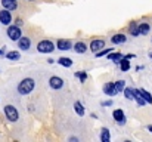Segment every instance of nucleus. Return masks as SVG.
<instances>
[{
	"label": "nucleus",
	"instance_id": "7ed1b4c3",
	"mask_svg": "<svg viewBox=\"0 0 152 142\" xmlns=\"http://www.w3.org/2000/svg\"><path fill=\"white\" fill-rule=\"evenodd\" d=\"M6 34H7V37H9L12 42H18V40L22 37V31H21L19 25H9Z\"/></svg>",
	"mask_w": 152,
	"mask_h": 142
},
{
	"label": "nucleus",
	"instance_id": "a211bd4d",
	"mask_svg": "<svg viewBox=\"0 0 152 142\" xmlns=\"http://www.w3.org/2000/svg\"><path fill=\"white\" fill-rule=\"evenodd\" d=\"M74 110H75V113H77L80 117H83V116L86 114V110H84V107H83V104H81L80 101H75V102H74Z\"/></svg>",
	"mask_w": 152,
	"mask_h": 142
},
{
	"label": "nucleus",
	"instance_id": "423d86ee",
	"mask_svg": "<svg viewBox=\"0 0 152 142\" xmlns=\"http://www.w3.org/2000/svg\"><path fill=\"white\" fill-rule=\"evenodd\" d=\"M112 118L115 120V123L117 124H126V114H124V111L123 110H114V113H112Z\"/></svg>",
	"mask_w": 152,
	"mask_h": 142
},
{
	"label": "nucleus",
	"instance_id": "473e14b6",
	"mask_svg": "<svg viewBox=\"0 0 152 142\" xmlns=\"http://www.w3.org/2000/svg\"><path fill=\"white\" fill-rule=\"evenodd\" d=\"M28 1H34V0H28Z\"/></svg>",
	"mask_w": 152,
	"mask_h": 142
},
{
	"label": "nucleus",
	"instance_id": "0eeeda50",
	"mask_svg": "<svg viewBox=\"0 0 152 142\" xmlns=\"http://www.w3.org/2000/svg\"><path fill=\"white\" fill-rule=\"evenodd\" d=\"M72 47H74L72 42L68 40V39H59L56 42V49H59V50H69Z\"/></svg>",
	"mask_w": 152,
	"mask_h": 142
},
{
	"label": "nucleus",
	"instance_id": "9b49d317",
	"mask_svg": "<svg viewBox=\"0 0 152 142\" xmlns=\"http://www.w3.org/2000/svg\"><path fill=\"white\" fill-rule=\"evenodd\" d=\"M18 47L21 50H28L31 47V39L27 37V36H22L19 40H18Z\"/></svg>",
	"mask_w": 152,
	"mask_h": 142
},
{
	"label": "nucleus",
	"instance_id": "412c9836",
	"mask_svg": "<svg viewBox=\"0 0 152 142\" xmlns=\"http://www.w3.org/2000/svg\"><path fill=\"white\" fill-rule=\"evenodd\" d=\"M139 30H140V36H146L149 33L151 27H149L148 22H142V24H139Z\"/></svg>",
	"mask_w": 152,
	"mask_h": 142
},
{
	"label": "nucleus",
	"instance_id": "5701e85b",
	"mask_svg": "<svg viewBox=\"0 0 152 142\" xmlns=\"http://www.w3.org/2000/svg\"><path fill=\"white\" fill-rule=\"evenodd\" d=\"M124 96H126V99L133 101L134 99V89L133 88H126L124 89Z\"/></svg>",
	"mask_w": 152,
	"mask_h": 142
},
{
	"label": "nucleus",
	"instance_id": "1a4fd4ad",
	"mask_svg": "<svg viewBox=\"0 0 152 142\" xmlns=\"http://www.w3.org/2000/svg\"><path fill=\"white\" fill-rule=\"evenodd\" d=\"M103 93L106 95V96H114V95H117V88H115V83H112V82H108V83H105L103 85Z\"/></svg>",
	"mask_w": 152,
	"mask_h": 142
},
{
	"label": "nucleus",
	"instance_id": "f257e3e1",
	"mask_svg": "<svg viewBox=\"0 0 152 142\" xmlns=\"http://www.w3.org/2000/svg\"><path fill=\"white\" fill-rule=\"evenodd\" d=\"M34 88H36L34 79H31V77L22 79V80L19 82V85H18V93L22 95V96H27V95H30L34 90Z\"/></svg>",
	"mask_w": 152,
	"mask_h": 142
},
{
	"label": "nucleus",
	"instance_id": "dca6fc26",
	"mask_svg": "<svg viewBox=\"0 0 152 142\" xmlns=\"http://www.w3.org/2000/svg\"><path fill=\"white\" fill-rule=\"evenodd\" d=\"M99 139H101L102 142H109V141H111V133H109V130H108L106 127H102V129H101Z\"/></svg>",
	"mask_w": 152,
	"mask_h": 142
},
{
	"label": "nucleus",
	"instance_id": "c756f323",
	"mask_svg": "<svg viewBox=\"0 0 152 142\" xmlns=\"http://www.w3.org/2000/svg\"><path fill=\"white\" fill-rule=\"evenodd\" d=\"M148 130H149V132L152 133V124H149V126H148Z\"/></svg>",
	"mask_w": 152,
	"mask_h": 142
},
{
	"label": "nucleus",
	"instance_id": "bb28decb",
	"mask_svg": "<svg viewBox=\"0 0 152 142\" xmlns=\"http://www.w3.org/2000/svg\"><path fill=\"white\" fill-rule=\"evenodd\" d=\"M75 77H77V79H80V82H81V83H86V80H87V73H86V71L75 73Z\"/></svg>",
	"mask_w": 152,
	"mask_h": 142
},
{
	"label": "nucleus",
	"instance_id": "ddd939ff",
	"mask_svg": "<svg viewBox=\"0 0 152 142\" xmlns=\"http://www.w3.org/2000/svg\"><path fill=\"white\" fill-rule=\"evenodd\" d=\"M1 1V6L4 9H9V10H15L18 7V3L16 0H0Z\"/></svg>",
	"mask_w": 152,
	"mask_h": 142
},
{
	"label": "nucleus",
	"instance_id": "f03ea898",
	"mask_svg": "<svg viewBox=\"0 0 152 142\" xmlns=\"http://www.w3.org/2000/svg\"><path fill=\"white\" fill-rule=\"evenodd\" d=\"M55 49H56V47L53 45V42H52V40H48V39L40 40V42L37 43V50H39L40 53H52Z\"/></svg>",
	"mask_w": 152,
	"mask_h": 142
},
{
	"label": "nucleus",
	"instance_id": "6ab92c4d",
	"mask_svg": "<svg viewBox=\"0 0 152 142\" xmlns=\"http://www.w3.org/2000/svg\"><path fill=\"white\" fill-rule=\"evenodd\" d=\"M58 64L68 68V67L72 65V59H69V58H66V56H62V58H58Z\"/></svg>",
	"mask_w": 152,
	"mask_h": 142
},
{
	"label": "nucleus",
	"instance_id": "9d476101",
	"mask_svg": "<svg viewBox=\"0 0 152 142\" xmlns=\"http://www.w3.org/2000/svg\"><path fill=\"white\" fill-rule=\"evenodd\" d=\"M90 50L92 52H99V50H102L103 47H105V40H102V39H95V40H92V43H90Z\"/></svg>",
	"mask_w": 152,
	"mask_h": 142
},
{
	"label": "nucleus",
	"instance_id": "aec40b11",
	"mask_svg": "<svg viewBox=\"0 0 152 142\" xmlns=\"http://www.w3.org/2000/svg\"><path fill=\"white\" fill-rule=\"evenodd\" d=\"M6 58H7L9 61H18V59L21 58V53L16 52V50H10V52L6 53Z\"/></svg>",
	"mask_w": 152,
	"mask_h": 142
},
{
	"label": "nucleus",
	"instance_id": "a878e982",
	"mask_svg": "<svg viewBox=\"0 0 152 142\" xmlns=\"http://www.w3.org/2000/svg\"><path fill=\"white\" fill-rule=\"evenodd\" d=\"M112 52V47H106V49H102L99 52H96V56L98 58H102V56H108V53Z\"/></svg>",
	"mask_w": 152,
	"mask_h": 142
},
{
	"label": "nucleus",
	"instance_id": "39448f33",
	"mask_svg": "<svg viewBox=\"0 0 152 142\" xmlns=\"http://www.w3.org/2000/svg\"><path fill=\"white\" fill-rule=\"evenodd\" d=\"M64 85H65L64 79H61V77H58V76H52L50 79H49V86H50L52 89H55V90L62 89Z\"/></svg>",
	"mask_w": 152,
	"mask_h": 142
},
{
	"label": "nucleus",
	"instance_id": "f3484780",
	"mask_svg": "<svg viewBox=\"0 0 152 142\" xmlns=\"http://www.w3.org/2000/svg\"><path fill=\"white\" fill-rule=\"evenodd\" d=\"M74 50H75L77 53H86L87 45H86L84 42H77V43H74Z\"/></svg>",
	"mask_w": 152,
	"mask_h": 142
},
{
	"label": "nucleus",
	"instance_id": "b1692460",
	"mask_svg": "<svg viewBox=\"0 0 152 142\" xmlns=\"http://www.w3.org/2000/svg\"><path fill=\"white\" fill-rule=\"evenodd\" d=\"M139 92H140V95L143 96V99L148 102V104H152V95L148 92V90H145V89H139Z\"/></svg>",
	"mask_w": 152,
	"mask_h": 142
},
{
	"label": "nucleus",
	"instance_id": "4468645a",
	"mask_svg": "<svg viewBox=\"0 0 152 142\" xmlns=\"http://www.w3.org/2000/svg\"><path fill=\"white\" fill-rule=\"evenodd\" d=\"M123 58H124V55L120 53V52H111V53H108V59H111L115 64H120Z\"/></svg>",
	"mask_w": 152,
	"mask_h": 142
},
{
	"label": "nucleus",
	"instance_id": "f8f14e48",
	"mask_svg": "<svg viewBox=\"0 0 152 142\" xmlns=\"http://www.w3.org/2000/svg\"><path fill=\"white\" fill-rule=\"evenodd\" d=\"M126 40H127V37L123 33H117V34H114L111 37V43L112 45H123V43H126Z\"/></svg>",
	"mask_w": 152,
	"mask_h": 142
},
{
	"label": "nucleus",
	"instance_id": "20e7f679",
	"mask_svg": "<svg viewBox=\"0 0 152 142\" xmlns=\"http://www.w3.org/2000/svg\"><path fill=\"white\" fill-rule=\"evenodd\" d=\"M3 111H4V117L9 120V121H18V118H19V113H18V110L13 107V105H6L4 108H3Z\"/></svg>",
	"mask_w": 152,
	"mask_h": 142
},
{
	"label": "nucleus",
	"instance_id": "6e6552de",
	"mask_svg": "<svg viewBox=\"0 0 152 142\" xmlns=\"http://www.w3.org/2000/svg\"><path fill=\"white\" fill-rule=\"evenodd\" d=\"M0 22L3 25H9L12 22V15H10L9 9H1L0 10Z\"/></svg>",
	"mask_w": 152,
	"mask_h": 142
},
{
	"label": "nucleus",
	"instance_id": "cd10ccee",
	"mask_svg": "<svg viewBox=\"0 0 152 142\" xmlns=\"http://www.w3.org/2000/svg\"><path fill=\"white\" fill-rule=\"evenodd\" d=\"M102 105H103V107H111V105H112V101H111V99H109V101H105V102H102Z\"/></svg>",
	"mask_w": 152,
	"mask_h": 142
},
{
	"label": "nucleus",
	"instance_id": "393cba45",
	"mask_svg": "<svg viewBox=\"0 0 152 142\" xmlns=\"http://www.w3.org/2000/svg\"><path fill=\"white\" fill-rule=\"evenodd\" d=\"M115 88H117V92H118V93H120V92H124V89H126V82H124V80L115 82Z\"/></svg>",
	"mask_w": 152,
	"mask_h": 142
},
{
	"label": "nucleus",
	"instance_id": "2eb2a0df",
	"mask_svg": "<svg viewBox=\"0 0 152 142\" xmlns=\"http://www.w3.org/2000/svg\"><path fill=\"white\" fill-rule=\"evenodd\" d=\"M129 33H130L133 37H139V36H140L139 24H136V22H132V24H130V27H129Z\"/></svg>",
	"mask_w": 152,
	"mask_h": 142
},
{
	"label": "nucleus",
	"instance_id": "7c9ffc66",
	"mask_svg": "<svg viewBox=\"0 0 152 142\" xmlns=\"http://www.w3.org/2000/svg\"><path fill=\"white\" fill-rule=\"evenodd\" d=\"M3 53H4V52H3V49H0V55H3Z\"/></svg>",
	"mask_w": 152,
	"mask_h": 142
},
{
	"label": "nucleus",
	"instance_id": "c85d7f7f",
	"mask_svg": "<svg viewBox=\"0 0 152 142\" xmlns=\"http://www.w3.org/2000/svg\"><path fill=\"white\" fill-rule=\"evenodd\" d=\"M124 58H127V59H132V58H134V55H133V53H129V55H126Z\"/></svg>",
	"mask_w": 152,
	"mask_h": 142
},
{
	"label": "nucleus",
	"instance_id": "4be33fe9",
	"mask_svg": "<svg viewBox=\"0 0 152 142\" xmlns=\"http://www.w3.org/2000/svg\"><path fill=\"white\" fill-rule=\"evenodd\" d=\"M120 68H121V71H129L130 70V61L127 59V58H123L121 59V62H120Z\"/></svg>",
	"mask_w": 152,
	"mask_h": 142
},
{
	"label": "nucleus",
	"instance_id": "2f4dec72",
	"mask_svg": "<svg viewBox=\"0 0 152 142\" xmlns=\"http://www.w3.org/2000/svg\"><path fill=\"white\" fill-rule=\"evenodd\" d=\"M149 58H151V59H152V52H151V53H149Z\"/></svg>",
	"mask_w": 152,
	"mask_h": 142
}]
</instances>
